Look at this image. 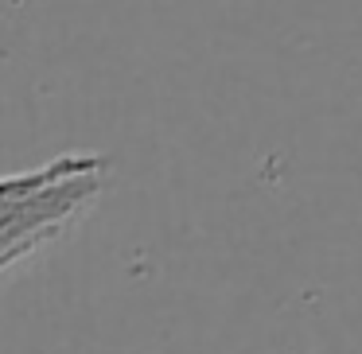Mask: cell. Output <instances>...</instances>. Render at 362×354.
Segmentation results:
<instances>
[]
</instances>
